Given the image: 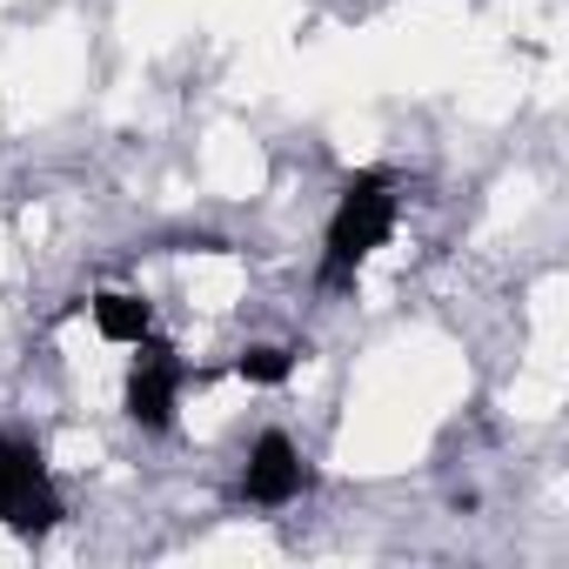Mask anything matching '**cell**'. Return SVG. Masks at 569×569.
Masks as SVG:
<instances>
[{"label": "cell", "instance_id": "1", "mask_svg": "<svg viewBox=\"0 0 569 569\" xmlns=\"http://www.w3.org/2000/svg\"><path fill=\"white\" fill-rule=\"evenodd\" d=\"M396 228V174L369 168L342 188L336 214H329V254H322V289H349L356 268L389 241Z\"/></svg>", "mask_w": 569, "mask_h": 569}, {"label": "cell", "instance_id": "2", "mask_svg": "<svg viewBox=\"0 0 569 569\" xmlns=\"http://www.w3.org/2000/svg\"><path fill=\"white\" fill-rule=\"evenodd\" d=\"M0 522L28 542L61 522V496H54L48 462L28 436H0Z\"/></svg>", "mask_w": 569, "mask_h": 569}, {"label": "cell", "instance_id": "3", "mask_svg": "<svg viewBox=\"0 0 569 569\" xmlns=\"http://www.w3.org/2000/svg\"><path fill=\"white\" fill-rule=\"evenodd\" d=\"M134 349H141V362H134V376H128V416H134L141 429H168V422H174V396H181V376H188V369H181V356H174L154 329H148Z\"/></svg>", "mask_w": 569, "mask_h": 569}, {"label": "cell", "instance_id": "4", "mask_svg": "<svg viewBox=\"0 0 569 569\" xmlns=\"http://www.w3.org/2000/svg\"><path fill=\"white\" fill-rule=\"evenodd\" d=\"M302 482H309L302 449L281 436V429H268V436L248 449V476H241V496H248V502L281 509V502H296V496H302Z\"/></svg>", "mask_w": 569, "mask_h": 569}, {"label": "cell", "instance_id": "5", "mask_svg": "<svg viewBox=\"0 0 569 569\" xmlns=\"http://www.w3.org/2000/svg\"><path fill=\"white\" fill-rule=\"evenodd\" d=\"M88 309H94V329H101L108 342H141V336L154 329V309H148L141 296H128V289H108V296H94Z\"/></svg>", "mask_w": 569, "mask_h": 569}, {"label": "cell", "instance_id": "6", "mask_svg": "<svg viewBox=\"0 0 569 569\" xmlns=\"http://www.w3.org/2000/svg\"><path fill=\"white\" fill-rule=\"evenodd\" d=\"M234 376H241V382H261V389H274V382H289V376H296V349H274V342H261V349H241Z\"/></svg>", "mask_w": 569, "mask_h": 569}]
</instances>
